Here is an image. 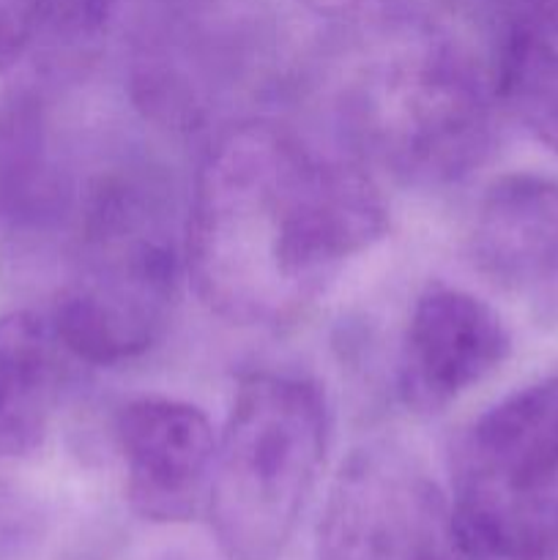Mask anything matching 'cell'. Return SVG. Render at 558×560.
I'll return each instance as SVG.
<instances>
[{
    "instance_id": "cell-1",
    "label": "cell",
    "mask_w": 558,
    "mask_h": 560,
    "mask_svg": "<svg viewBox=\"0 0 558 560\" xmlns=\"http://www.w3.org/2000/svg\"><path fill=\"white\" fill-rule=\"evenodd\" d=\"M386 230V202L359 164L323 153L288 126L249 120L224 131L202 159L184 266L219 317L282 326Z\"/></svg>"
},
{
    "instance_id": "cell-2",
    "label": "cell",
    "mask_w": 558,
    "mask_h": 560,
    "mask_svg": "<svg viewBox=\"0 0 558 560\" xmlns=\"http://www.w3.org/2000/svg\"><path fill=\"white\" fill-rule=\"evenodd\" d=\"M339 107L361 151L410 184L465 178L496 145L492 71L421 16L377 27Z\"/></svg>"
},
{
    "instance_id": "cell-3",
    "label": "cell",
    "mask_w": 558,
    "mask_h": 560,
    "mask_svg": "<svg viewBox=\"0 0 558 560\" xmlns=\"http://www.w3.org/2000/svg\"><path fill=\"white\" fill-rule=\"evenodd\" d=\"M181 268L184 246L156 180L120 173L93 184L49 317L63 350L88 364L148 353L173 315Z\"/></svg>"
},
{
    "instance_id": "cell-4",
    "label": "cell",
    "mask_w": 558,
    "mask_h": 560,
    "mask_svg": "<svg viewBox=\"0 0 558 560\" xmlns=\"http://www.w3.org/2000/svg\"><path fill=\"white\" fill-rule=\"evenodd\" d=\"M326 399L306 377L255 372L241 381L217 441L206 514L228 560H279L328 452Z\"/></svg>"
},
{
    "instance_id": "cell-5",
    "label": "cell",
    "mask_w": 558,
    "mask_h": 560,
    "mask_svg": "<svg viewBox=\"0 0 558 560\" xmlns=\"http://www.w3.org/2000/svg\"><path fill=\"white\" fill-rule=\"evenodd\" d=\"M449 501L487 560H558V375L470 424L454 448Z\"/></svg>"
},
{
    "instance_id": "cell-6",
    "label": "cell",
    "mask_w": 558,
    "mask_h": 560,
    "mask_svg": "<svg viewBox=\"0 0 558 560\" xmlns=\"http://www.w3.org/2000/svg\"><path fill=\"white\" fill-rule=\"evenodd\" d=\"M317 560H487L463 539L452 501L392 441L356 448L339 468L317 530Z\"/></svg>"
},
{
    "instance_id": "cell-7",
    "label": "cell",
    "mask_w": 558,
    "mask_h": 560,
    "mask_svg": "<svg viewBox=\"0 0 558 560\" xmlns=\"http://www.w3.org/2000/svg\"><path fill=\"white\" fill-rule=\"evenodd\" d=\"M512 350L490 304L465 290L427 288L410 312L399 353V394L419 413H438L501 370Z\"/></svg>"
},
{
    "instance_id": "cell-8",
    "label": "cell",
    "mask_w": 558,
    "mask_h": 560,
    "mask_svg": "<svg viewBox=\"0 0 558 560\" xmlns=\"http://www.w3.org/2000/svg\"><path fill=\"white\" fill-rule=\"evenodd\" d=\"M126 465V498L148 523H186L206 506L217 438L189 402L142 397L115 421Z\"/></svg>"
},
{
    "instance_id": "cell-9",
    "label": "cell",
    "mask_w": 558,
    "mask_h": 560,
    "mask_svg": "<svg viewBox=\"0 0 558 560\" xmlns=\"http://www.w3.org/2000/svg\"><path fill=\"white\" fill-rule=\"evenodd\" d=\"M470 257L492 284L558 317V180H496L476 208Z\"/></svg>"
},
{
    "instance_id": "cell-10",
    "label": "cell",
    "mask_w": 558,
    "mask_h": 560,
    "mask_svg": "<svg viewBox=\"0 0 558 560\" xmlns=\"http://www.w3.org/2000/svg\"><path fill=\"white\" fill-rule=\"evenodd\" d=\"M496 16L498 104L558 153V0H518Z\"/></svg>"
},
{
    "instance_id": "cell-11",
    "label": "cell",
    "mask_w": 558,
    "mask_h": 560,
    "mask_svg": "<svg viewBox=\"0 0 558 560\" xmlns=\"http://www.w3.org/2000/svg\"><path fill=\"white\" fill-rule=\"evenodd\" d=\"M60 339L49 317H0V457H27L49 430L60 386Z\"/></svg>"
},
{
    "instance_id": "cell-12",
    "label": "cell",
    "mask_w": 558,
    "mask_h": 560,
    "mask_svg": "<svg viewBox=\"0 0 558 560\" xmlns=\"http://www.w3.org/2000/svg\"><path fill=\"white\" fill-rule=\"evenodd\" d=\"M60 206L49 120L33 91L0 98V230L36 228Z\"/></svg>"
},
{
    "instance_id": "cell-13",
    "label": "cell",
    "mask_w": 558,
    "mask_h": 560,
    "mask_svg": "<svg viewBox=\"0 0 558 560\" xmlns=\"http://www.w3.org/2000/svg\"><path fill=\"white\" fill-rule=\"evenodd\" d=\"M124 0H0V74L38 52L85 47Z\"/></svg>"
},
{
    "instance_id": "cell-14",
    "label": "cell",
    "mask_w": 558,
    "mask_h": 560,
    "mask_svg": "<svg viewBox=\"0 0 558 560\" xmlns=\"http://www.w3.org/2000/svg\"><path fill=\"white\" fill-rule=\"evenodd\" d=\"M301 3H306L312 11H317V14L345 16V14H350V11L361 9L367 0H301Z\"/></svg>"
},
{
    "instance_id": "cell-15",
    "label": "cell",
    "mask_w": 558,
    "mask_h": 560,
    "mask_svg": "<svg viewBox=\"0 0 558 560\" xmlns=\"http://www.w3.org/2000/svg\"><path fill=\"white\" fill-rule=\"evenodd\" d=\"M487 3H490L492 11H501V9H507V5L518 3V0H487Z\"/></svg>"
}]
</instances>
